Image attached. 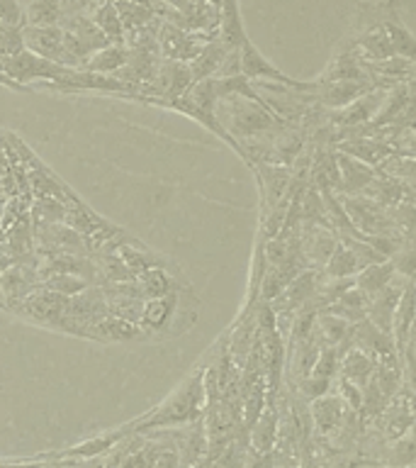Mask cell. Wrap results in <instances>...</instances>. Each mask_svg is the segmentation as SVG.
I'll return each instance as SVG.
<instances>
[{
  "instance_id": "7a4b0ae2",
  "label": "cell",
  "mask_w": 416,
  "mask_h": 468,
  "mask_svg": "<svg viewBox=\"0 0 416 468\" xmlns=\"http://www.w3.org/2000/svg\"><path fill=\"white\" fill-rule=\"evenodd\" d=\"M217 117L226 134L241 146V142L251 139H270L276 132L285 127L263 101L244 98V95H226L224 101L217 102Z\"/></svg>"
},
{
  "instance_id": "6da1fadb",
  "label": "cell",
  "mask_w": 416,
  "mask_h": 468,
  "mask_svg": "<svg viewBox=\"0 0 416 468\" xmlns=\"http://www.w3.org/2000/svg\"><path fill=\"white\" fill-rule=\"evenodd\" d=\"M204 368L192 376L182 388H178L166 402H161L159 408L149 410L144 417L131 420V422L122 424L127 437L137 434V431L146 430H171V427H188V424L203 420L204 412Z\"/></svg>"
},
{
  "instance_id": "ffe728a7",
  "label": "cell",
  "mask_w": 416,
  "mask_h": 468,
  "mask_svg": "<svg viewBox=\"0 0 416 468\" xmlns=\"http://www.w3.org/2000/svg\"><path fill=\"white\" fill-rule=\"evenodd\" d=\"M394 276H397V271H394L392 261L387 259V261L370 263V266H365V269L358 271L356 278H353V285L363 292L365 298H370V295H375L378 291H382L385 285L392 283Z\"/></svg>"
},
{
  "instance_id": "30bf717a",
  "label": "cell",
  "mask_w": 416,
  "mask_h": 468,
  "mask_svg": "<svg viewBox=\"0 0 416 468\" xmlns=\"http://www.w3.org/2000/svg\"><path fill=\"white\" fill-rule=\"evenodd\" d=\"M336 166H338V196H363L375 178V168L341 152H336Z\"/></svg>"
},
{
  "instance_id": "2e32d148",
  "label": "cell",
  "mask_w": 416,
  "mask_h": 468,
  "mask_svg": "<svg viewBox=\"0 0 416 468\" xmlns=\"http://www.w3.org/2000/svg\"><path fill=\"white\" fill-rule=\"evenodd\" d=\"M217 39L226 44L229 49H239L241 44L248 39L246 29H244V20H241L239 0H222V5H219Z\"/></svg>"
},
{
  "instance_id": "cb8c5ba5",
  "label": "cell",
  "mask_w": 416,
  "mask_h": 468,
  "mask_svg": "<svg viewBox=\"0 0 416 468\" xmlns=\"http://www.w3.org/2000/svg\"><path fill=\"white\" fill-rule=\"evenodd\" d=\"M93 25L100 29L102 35L108 37L109 42H124L122 25H120V15L115 10V3L112 0H102L98 5L90 7V15H88Z\"/></svg>"
},
{
  "instance_id": "52a82bcc",
  "label": "cell",
  "mask_w": 416,
  "mask_h": 468,
  "mask_svg": "<svg viewBox=\"0 0 416 468\" xmlns=\"http://www.w3.org/2000/svg\"><path fill=\"white\" fill-rule=\"evenodd\" d=\"M181 300H182V288L178 285L175 291L161 295V298H146L144 307H141V320L139 327L146 332H166L173 329L181 314Z\"/></svg>"
},
{
  "instance_id": "5b68a950",
  "label": "cell",
  "mask_w": 416,
  "mask_h": 468,
  "mask_svg": "<svg viewBox=\"0 0 416 468\" xmlns=\"http://www.w3.org/2000/svg\"><path fill=\"white\" fill-rule=\"evenodd\" d=\"M156 39H159L161 58L190 64V61L200 54V49H203L204 44L210 42V39H214V37L200 35V32H188V29L178 27V25H171V22L161 20Z\"/></svg>"
},
{
  "instance_id": "7c38bea8",
  "label": "cell",
  "mask_w": 416,
  "mask_h": 468,
  "mask_svg": "<svg viewBox=\"0 0 416 468\" xmlns=\"http://www.w3.org/2000/svg\"><path fill=\"white\" fill-rule=\"evenodd\" d=\"M127 437V431L124 427H115V430H108L98 434V437H90L86 441H80V444H73L64 452H54L51 453V459H71V461H80V459H95V456H102V453H109L115 449L122 439Z\"/></svg>"
},
{
  "instance_id": "ac0fdd59",
  "label": "cell",
  "mask_w": 416,
  "mask_h": 468,
  "mask_svg": "<svg viewBox=\"0 0 416 468\" xmlns=\"http://www.w3.org/2000/svg\"><path fill=\"white\" fill-rule=\"evenodd\" d=\"M127 57H130V51H127L124 42H109L108 47H102V49L88 57V61L83 64V71L100 73V76H115L127 64Z\"/></svg>"
},
{
  "instance_id": "8fae6325",
  "label": "cell",
  "mask_w": 416,
  "mask_h": 468,
  "mask_svg": "<svg viewBox=\"0 0 416 468\" xmlns=\"http://www.w3.org/2000/svg\"><path fill=\"white\" fill-rule=\"evenodd\" d=\"M343 415H346V405L338 395L327 393L309 402V422H312L314 431L324 439L331 437L341 427Z\"/></svg>"
},
{
  "instance_id": "277c9868",
  "label": "cell",
  "mask_w": 416,
  "mask_h": 468,
  "mask_svg": "<svg viewBox=\"0 0 416 468\" xmlns=\"http://www.w3.org/2000/svg\"><path fill=\"white\" fill-rule=\"evenodd\" d=\"M239 73L246 80L255 83V80H268V83H280V86L297 88V90H317V83H305V80L290 79L287 73H283L277 66H273L268 58L263 57L261 51L255 49L254 42H246L239 47Z\"/></svg>"
},
{
  "instance_id": "603a6c76",
  "label": "cell",
  "mask_w": 416,
  "mask_h": 468,
  "mask_svg": "<svg viewBox=\"0 0 416 468\" xmlns=\"http://www.w3.org/2000/svg\"><path fill=\"white\" fill-rule=\"evenodd\" d=\"M112 3H115V10L120 15V25H122L124 35H130L134 29H141L146 25H151L153 20H159L151 7L141 5V3H131V0H112Z\"/></svg>"
},
{
  "instance_id": "f546056e",
  "label": "cell",
  "mask_w": 416,
  "mask_h": 468,
  "mask_svg": "<svg viewBox=\"0 0 416 468\" xmlns=\"http://www.w3.org/2000/svg\"><path fill=\"white\" fill-rule=\"evenodd\" d=\"M338 358H341L338 349H334V346H324V349L319 351L317 361H314L312 376H321V378L334 380L336 376H338Z\"/></svg>"
},
{
  "instance_id": "1f68e13d",
  "label": "cell",
  "mask_w": 416,
  "mask_h": 468,
  "mask_svg": "<svg viewBox=\"0 0 416 468\" xmlns=\"http://www.w3.org/2000/svg\"><path fill=\"white\" fill-rule=\"evenodd\" d=\"M0 86H7V88H15V90H29V88L20 86V83H15V80H10L5 76V73H0Z\"/></svg>"
},
{
  "instance_id": "d4e9b609",
  "label": "cell",
  "mask_w": 416,
  "mask_h": 468,
  "mask_svg": "<svg viewBox=\"0 0 416 468\" xmlns=\"http://www.w3.org/2000/svg\"><path fill=\"white\" fill-rule=\"evenodd\" d=\"M416 449H414V431H404L401 437L390 441V449H385V456L380 459V466L385 468H404L414 466Z\"/></svg>"
},
{
  "instance_id": "4316f807",
  "label": "cell",
  "mask_w": 416,
  "mask_h": 468,
  "mask_svg": "<svg viewBox=\"0 0 416 468\" xmlns=\"http://www.w3.org/2000/svg\"><path fill=\"white\" fill-rule=\"evenodd\" d=\"M314 327H317V335H319L324 346H334V349H338V346L346 342V336H348L350 324L343 320V317H338V314L319 313L317 314Z\"/></svg>"
},
{
  "instance_id": "5bb4252c",
  "label": "cell",
  "mask_w": 416,
  "mask_h": 468,
  "mask_svg": "<svg viewBox=\"0 0 416 468\" xmlns=\"http://www.w3.org/2000/svg\"><path fill=\"white\" fill-rule=\"evenodd\" d=\"M334 146H336V152H341L346 154V156H353V159L363 161V164H368L370 168H378L382 161L390 159V156L394 154L390 146L370 137L338 139Z\"/></svg>"
},
{
  "instance_id": "83f0119b",
  "label": "cell",
  "mask_w": 416,
  "mask_h": 468,
  "mask_svg": "<svg viewBox=\"0 0 416 468\" xmlns=\"http://www.w3.org/2000/svg\"><path fill=\"white\" fill-rule=\"evenodd\" d=\"M358 273V263L353 259L348 249L343 247L341 241L336 244L334 254L328 256V261L324 263V271L321 276L324 278H353Z\"/></svg>"
},
{
  "instance_id": "484cf974",
  "label": "cell",
  "mask_w": 416,
  "mask_h": 468,
  "mask_svg": "<svg viewBox=\"0 0 416 468\" xmlns=\"http://www.w3.org/2000/svg\"><path fill=\"white\" fill-rule=\"evenodd\" d=\"M144 292V298H161V295H166V292L175 291L178 288V278L173 273H168L166 266H159V269H149L144 271L141 276L134 278Z\"/></svg>"
},
{
  "instance_id": "7402d4cb",
  "label": "cell",
  "mask_w": 416,
  "mask_h": 468,
  "mask_svg": "<svg viewBox=\"0 0 416 468\" xmlns=\"http://www.w3.org/2000/svg\"><path fill=\"white\" fill-rule=\"evenodd\" d=\"M61 17V0H29L25 7L27 27H58Z\"/></svg>"
},
{
  "instance_id": "44dd1931",
  "label": "cell",
  "mask_w": 416,
  "mask_h": 468,
  "mask_svg": "<svg viewBox=\"0 0 416 468\" xmlns=\"http://www.w3.org/2000/svg\"><path fill=\"white\" fill-rule=\"evenodd\" d=\"M321 313L338 314V317H343L348 324H356V322L365 320V314H368V298L353 285V288H348V291L343 292L341 298L336 300L334 305H328L327 310H321Z\"/></svg>"
},
{
  "instance_id": "d6a6232c",
  "label": "cell",
  "mask_w": 416,
  "mask_h": 468,
  "mask_svg": "<svg viewBox=\"0 0 416 468\" xmlns=\"http://www.w3.org/2000/svg\"><path fill=\"white\" fill-rule=\"evenodd\" d=\"M353 468H385V466H380V463H358V466Z\"/></svg>"
},
{
  "instance_id": "8992f818",
  "label": "cell",
  "mask_w": 416,
  "mask_h": 468,
  "mask_svg": "<svg viewBox=\"0 0 416 468\" xmlns=\"http://www.w3.org/2000/svg\"><path fill=\"white\" fill-rule=\"evenodd\" d=\"M387 88H372L353 102H348L346 108L331 110L327 117V122L336 130H350V127H360V124H370L378 115L380 105L385 101Z\"/></svg>"
},
{
  "instance_id": "4dcf8cb0",
  "label": "cell",
  "mask_w": 416,
  "mask_h": 468,
  "mask_svg": "<svg viewBox=\"0 0 416 468\" xmlns=\"http://www.w3.org/2000/svg\"><path fill=\"white\" fill-rule=\"evenodd\" d=\"M0 25L7 29L25 27V7L20 0H0Z\"/></svg>"
},
{
  "instance_id": "836d02e7",
  "label": "cell",
  "mask_w": 416,
  "mask_h": 468,
  "mask_svg": "<svg viewBox=\"0 0 416 468\" xmlns=\"http://www.w3.org/2000/svg\"><path fill=\"white\" fill-rule=\"evenodd\" d=\"M404 468H414V466H404Z\"/></svg>"
},
{
  "instance_id": "ba28073f",
  "label": "cell",
  "mask_w": 416,
  "mask_h": 468,
  "mask_svg": "<svg viewBox=\"0 0 416 468\" xmlns=\"http://www.w3.org/2000/svg\"><path fill=\"white\" fill-rule=\"evenodd\" d=\"M409 281L401 276H394V281L390 285H385L382 291H378L375 295L368 298V314H365V320L375 324L380 332H385V335L392 336V317L394 310H397V303L401 298V291H404V285Z\"/></svg>"
},
{
  "instance_id": "9a60e30c",
  "label": "cell",
  "mask_w": 416,
  "mask_h": 468,
  "mask_svg": "<svg viewBox=\"0 0 416 468\" xmlns=\"http://www.w3.org/2000/svg\"><path fill=\"white\" fill-rule=\"evenodd\" d=\"M232 51L239 49H229L226 44H222L214 37L210 42L204 44L200 54H197L192 61H190V73H192V80H204V79H217L219 71H222V66H224L226 57L232 54Z\"/></svg>"
},
{
  "instance_id": "d6986e66",
  "label": "cell",
  "mask_w": 416,
  "mask_h": 468,
  "mask_svg": "<svg viewBox=\"0 0 416 468\" xmlns=\"http://www.w3.org/2000/svg\"><path fill=\"white\" fill-rule=\"evenodd\" d=\"M90 339H100V342H134V339H144V329L108 313L90 329Z\"/></svg>"
},
{
  "instance_id": "f1b7e54d",
  "label": "cell",
  "mask_w": 416,
  "mask_h": 468,
  "mask_svg": "<svg viewBox=\"0 0 416 468\" xmlns=\"http://www.w3.org/2000/svg\"><path fill=\"white\" fill-rule=\"evenodd\" d=\"M42 288L44 291L58 292V295H66V298H73V295H78V292H83L90 285H88V281L71 276V273H51V276L42 281Z\"/></svg>"
},
{
  "instance_id": "e0dca14e",
  "label": "cell",
  "mask_w": 416,
  "mask_h": 468,
  "mask_svg": "<svg viewBox=\"0 0 416 468\" xmlns=\"http://www.w3.org/2000/svg\"><path fill=\"white\" fill-rule=\"evenodd\" d=\"M414 335V281H409L401 291V298L397 303L392 317V342L397 354H401L404 344L409 342V336Z\"/></svg>"
},
{
  "instance_id": "3957f363",
  "label": "cell",
  "mask_w": 416,
  "mask_h": 468,
  "mask_svg": "<svg viewBox=\"0 0 416 468\" xmlns=\"http://www.w3.org/2000/svg\"><path fill=\"white\" fill-rule=\"evenodd\" d=\"M338 196V193H336ZM338 203L348 215L350 225L358 237H401L400 229L394 227L390 210L365 196H338ZM407 239V237H404Z\"/></svg>"
},
{
  "instance_id": "4fadbf2b",
  "label": "cell",
  "mask_w": 416,
  "mask_h": 468,
  "mask_svg": "<svg viewBox=\"0 0 416 468\" xmlns=\"http://www.w3.org/2000/svg\"><path fill=\"white\" fill-rule=\"evenodd\" d=\"M338 354H341V358H338V376L363 390L365 383L372 378L378 364L365 351L356 349V346H346V344L338 346Z\"/></svg>"
},
{
  "instance_id": "9c48e42d",
  "label": "cell",
  "mask_w": 416,
  "mask_h": 468,
  "mask_svg": "<svg viewBox=\"0 0 416 468\" xmlns=\"http://www.w3.org/2000/svg\"><path fill=\"white\" fill-rule=\"evenodd\" d=\"M22 44H25V49L36 54V57L66 66L64 32H61V27H27L25 25L22 27Z\"/></svg>"
}]
</instances>
